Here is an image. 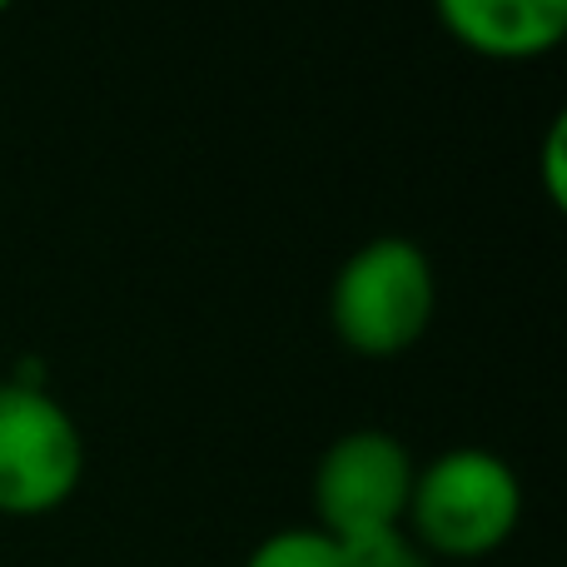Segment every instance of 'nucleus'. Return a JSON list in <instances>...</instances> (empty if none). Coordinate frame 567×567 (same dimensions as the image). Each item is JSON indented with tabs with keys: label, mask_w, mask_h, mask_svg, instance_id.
<instances>
[{
	"label": "nucleus",
	"mask_w": 567,
	"mask_h": 567,
	"mask_svg": "<svg viewBox=\"0 0 567 567\" xmlns=\"http://www.w3.org/2000/svg\"><path fill=\"white\" fill-rule=\"evenodd\" d=\"M245 567H349V558H343L339 538H329V533H319L309 523V528L269 533V538L245 558Z\"/></svg>",
	"instance_id": "nucleus-6"
},
{
	"label": "nucleus",
	"mask_w": 567,
	"mask_h": 567,
	"mask_svg": "<svg viewBox=\"0 0 567 567\" xmlns=\"http://www.w3.org/2000/svg\"><path fill=\"white\" fill-rule=\"evenodd\" d=\"M349 567H433V558L409 538V528H383L339 543Z\"/></svg>",
	"instance_id": "nucleus-7"
},
{
	"label": "nucleus",
	"mask_w": 567,
	"mask_h": 567,
	"mask_svg": "<svg viewBox=\"0 0 567 567\" xmlns=\"http://www.w3.org/2000/svg\"><path fill=\"white\" fill-rule=\"evenodd\" d=\"M563 159H567V120L558 115L548 125V135H543V189H548V199L553 205H567V169H563Z\"/></svg>",
	"instance_id": "nucleus-8"
},
{
	"label": "nucleus",
	"mask_w": 567,
	"mask_h": 567,
	"mask_svg": "<svg viewBox=\"0 0 567 567\" xmlns=\"http://www.w3.org/2000/svg\"><path fill=\"white\" fill-rule=\"evenodd\" d=\"M439 303V279L419 245L383 235L359 245L329 284V323L359 359H399L423 339Z\"/></svg>",
	"instance_id": "nucleus-2"
},
{
	"label": "nucleus",
	"mask_w": 567,
	"mask_h": 567,
	"mask_svg": "<svg viewBox=\"0 0 567 567\" xmlns=\"http://www.w3.org/2000/svg\"><path fill=\"white\" fill-rule=\"evenodd\" d=\"M518 473L488 449H449L413 473L403 528L429 558L473 563L498 553L518 533Z\"/></svg>",
	"instance_id": "nucleus-1"
},
{
	"label": "nucleus",
	"mask_w": 567,
	"mask_h": 567,
	"mask_svg": "<svg viewBox=\"0 0 567 567\" xmlns=\"http://www.w3.org/2000/svg\"><path fill=\"white\" fill-rule=\"evenodd\" d=\"M85 478V433L50 389L0 383V513L45 518Z\"/></svg>",
	"instance_id": "nucleus-3"
},
{
	"label": "nucleus",
	"mask_w": 567,
	"mask_h": 567,
	"mask_svg": "<svg viewBox=\"0 0 567 567\" xmlns=\"http://www.w3.org/2000/svg\"><path fill=\"white\" fill-rule=\"evenodd\" d=\"M433 16L483 60H538L567 35V0H433Z\"/></svg>",
	"instance_id": "nucleus-5"
},
{
	"label": "nucleus",
	"mask_w": 567,
	"mask_h": 567,
	"mask_svg": "<svg viewBox=\"0 0 567 567\" xmlns=\"http://www.w3.org/2000/svg\"><path fill=\"white\" fill-rule=\"evenodd\" d=\"M413 453L383 429H353L313 463V528L329 538L403 528L413 493Z\"/></svg>",
	"instance_id": "nucleus-4"
},
{
	"label": "nucleus",
	"mask_w": 567,
	"mask_h": 567,
	"mask_svg": "<svg viewBox=\"0 0 567 567\" xmlns=\"http://www.w3.org/2000/svg\"><path fill=\"white\" fill-rule=\"evenodd\" d=\"M10 6H16V0H0V16H6V10H10Z\"/></svg>",
	"instance_id": "nucleus-9"
}]
</instances>
